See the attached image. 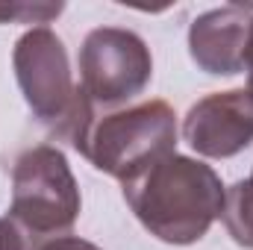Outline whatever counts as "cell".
Segmentation results:
<instances>
[{"instance_id":"obj_1","label":"cell","mask_w":253,"mask_h":250,"mask_svg":"<svg viewBox=\"0 0 253 250\" xmlns=\"http://www.w3.org/2000/svg\"><path fill=\"white\" fill-rule=\"evenodd\" d=\"M124 200L138 224L159 242L194 245L221 218L224 186L209 165L171 153L124 183Z\"/></svg>"},{"instance_id":"obj_2","label":"cell","mask_w":253,"mask_h":250,"mask_svg":"<svg viewBox=\"0 0 253 250\" xmlns=\"http://www.w3.org/2000/svg\"><path fill=\"white\" fill-rule=\"evenodd\" d=\"M177 115L165 100H147L97 118L80 153L103 174L129 183L174 153Z\"/></svg>"},{"instance_id":"obj_3","label":"cell","mask_w":253,"mask_h":250,"mask_svg":"<svg viewBox=\"0 0 253 250\" xmlns=\"http://www.w3.org/2000/svg\"><path fill=\"white\" fill-rule=\"evenodd\" d=\"M80 215V188L59 147L39 144L18 156L12 168L9 218L33 245L62 239Z\"/></svg>"},{"instance_id":"obj_4","label":"cell","mask_w":253,"mask_h":250,"mask_svg":"<svg viewBox=\"0 0 253 250\" xmlns=\"http://www.w3.org/2000/svg\"><path fill=\"white\" fill-rule=\"evenodd\" d=\"M80 88L91 106L109 109L138 97L147 88L153 77V59L135 33L121 27H97L80 47Z\"/></svg>"},{"instance_id":"obj_5","label":"cell","mask_w":253,"mask_h":250,"mask_svg":"<svg viewBox=\"0 0 253 250\" xmlns=\"http://www.w3.org/2000/svg\"><path fill=\"white\" fill-rule=\"evenodd\" d=\"M12 65L33 115L59 135L80 103V88L71 80L68 53L59 36L47 27H33L18 39Z\"/></svg>"},{"instance_id":"obj_6","label":"cell","mask_w":253,"mask_h":250,"mask_svg":"<svg viewBox=\"0 0 253 250\" xmlns=\"http://www.w3.org/2000/svg\"><path fill=\"white\" fill-rule=\"evenodd\" d=\"M183 135L206 159H230L253 144V97L248 88L197 100L183 121Z\"/></svg>"},{"instance_id":"obj_7","label":"cell","mask_w":253,"mask_h":250,"mask_svg":"<svg viewBox=\"0 0 253 250\" xmlns=\"http://www.w3.org/2000/svg\"><path fill=\"white\" fill-rule=\"evenodd\" d=\"M253 6H221L203 12L189 30V53L194 65L215 77H233L245 68V47Z\"/></svg>"},{"instance_id":"obj_8","label":"cell","mask_w":253,"mask_h":250,"mask_svg":"<svg viewBox=\"0 0 253 250\" xmlns=\"http://www.w3.org/2000/svg\"><path fill=\"white\" fill-rule=\"evenodd\" d=\"M221 221L227 227V233L233 236V242L239 248L253 250V200L242 183L230 186L224 191V209H221Z\"/></svg>"},{"instance_id":"obj_9","label":"cell","mask_w":253,"mask_h":250,"mask_svg":"<svg viewBox=\"0 0 253 250\" xmlns=\"http://www.w3.org/2000/svg\"><path fill=\"white\" fill-rule=\"evenodd\" d=\"M65 6L62 3H24V0H0V24H47L53 21Z\"/></svg>"},{"instance_id":"obj_10","label":"cell","mask_w":253,"mask_h":250,"mask_svg":"<svg viewBox=\"0 0 253 250\" xmlns=\"http://www.w3.org/2000/svg\"><path fill=\"white\" fill-rule=\"evenodd\" d=\"M0 250H36V245L12 218H0Z\"/></svg>"},{"instance_id":"obj_11","label":"cell","mask_w":253,"mask_h":250,"mask_svg":"<svg viewBox=\"0 0 253 250\" xmlns=\"http://www.w3.org/2000/svg\"><path fill=\"white\" fill-rule=\"evenodd\" d=\"M39 250H100V248L85 242V239H77V236H62V239L47 242L44 248H39Z\"/></svg>"},{"instance_id":"obj_12","label":"cell","mask_w":253,"mask_h":250,"mask_svg":"<svg viewBox=\"0 0 253 250\" xmlns=\"http://www.w3.org/2000/svg\"><path fill=\"white\" fill-rule=\"evenodd\" d=\"M245 71H248V91L253 97V21H251V33H248V47H245Z\"/></svg>"},{"instance_id":"obj_13","label":"cell","mask_w":253,"mask_h":250,"mask_svg":"<svg viewBox=\"0 0 253 250\" xmlns=\"http://www.w3.org/2000/svg\"><path fill=\"white\" fill-rule=\"evenodd\" d=\"M242 186H245V191H248V197L253 200V174L248 177V180H242Z\"/></svg>"}]
</instances>
